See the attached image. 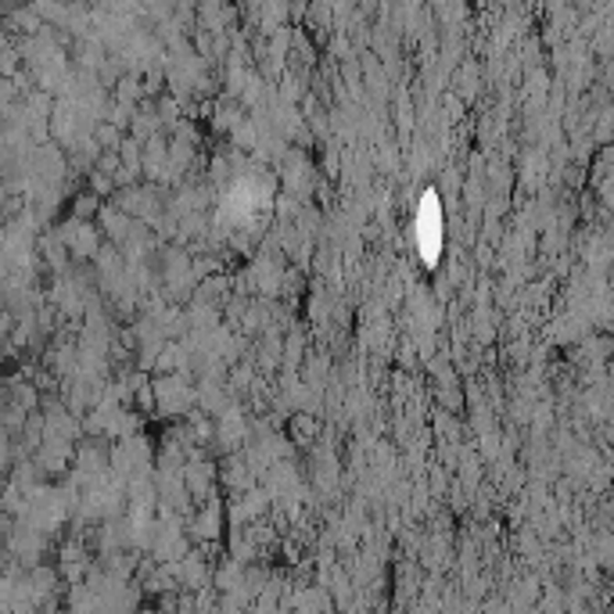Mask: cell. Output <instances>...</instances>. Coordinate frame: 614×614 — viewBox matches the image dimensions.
Wrapping results in <instances>:
<instances>
[{"instance_id": "6da1fadb", "label": "cell", "mask_w": 614, "mask_h": 614, "mask_svg": "<svg viewBox=\"0 0 614 614\" xmlns=\"http://www.w3.org/2000/svg\"><path fill=\"white\" fill-rule=\"evenodd\" d=\"M417 244H420L425 263H439V252H442V205H439V195H435V190H425V198H420Z\"/></svg>"}]
</instances>
